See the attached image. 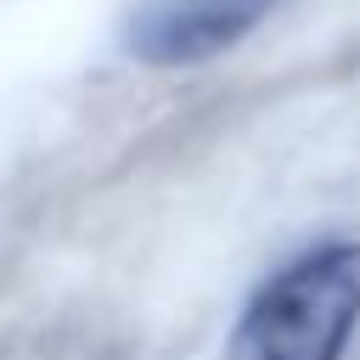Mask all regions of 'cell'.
Wrapping results in <instances>:
<instances>
[{
    "label": "cell",
    "instance_id": "cell-1",
    "mask_svg": "<svg viewBox=\"0 0 360 360\" xmlns=\"http://www.w3.org/2000/svg\"><path fill=\"white\" fill-rule=\"evenodd\" d=\"M360 326V242H326L276 270L231 332V360H343Z\"/></svg>",
    "mask_w": 360,
    "mask_h": 360
},
{
    "label": "cell",
    "instance_id": "cell-2",
    "mask_svg": "<svg viewBox=\"0 0 360 360\" xmlns=\"http://www.w3.org/2000/svg\"><path fill=\"white\" fill-rule=\"evenodd\" d=\"M276 0H135L118 45L141 68H197L248 39Z\"/></svg>",
    "mask_w": 360,
    "mask_h": 360
}]
</instances>
